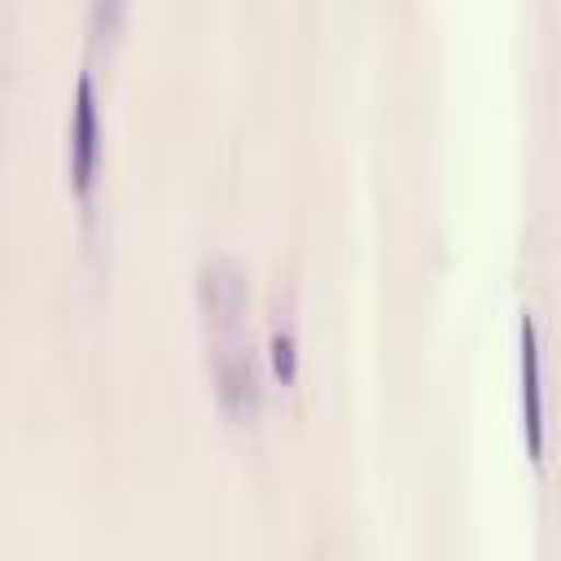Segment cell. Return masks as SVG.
I'll return each mask as SVG.
<instances>
[{"label":"cell","instance_id":"3957f363","mask_svg":"<svg viewBox=\"0 0 561 561\" xmlns=\"http://www.w3.org/2000/svg\"><path fill=\"white\" fill-rule=\"evenodd\" d=\"M272 373L280 377V386H294L298 377V351H294V337L289 333H272Z\"/></svg>","mask_w":561,"mask_h":561},{"label":"cell","instance_id":"7a4b0ae2","mask_svg":"<svg viewBox=\"0 0 561 561\" xmlns=\"http://www.w3.org/2000/svg\"><path fill=\"white\" fill-rule=\"evenodd\" d=\"M522 425H526V451L530 460H543V403H539V337L535 320L522 316Z\"/></svg>","mask_w":561,"mask_h":561},{"label":"cell","instance_id":"6da1fadb","mask_svg":"<svg viewBox=\"0 0 561 561\" xmlns=\"http://www.w3.org/2000/svg\"><path fill=\"white\" fill-rule=\"evenodd\" d=\"M96 162H101V123H96V92L92 79L79 75L75 83V110H70V184L79 197L92 193L96 180Z\"/></svg>","mask_w":561,"mask_h":561}]
</instances>
